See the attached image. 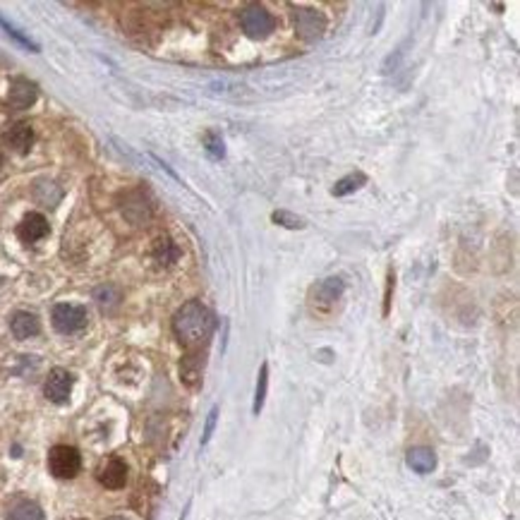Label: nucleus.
<instances>
[{
    "label": "nucleus",
    "instance_id": "obj_1",
    "mask_svg": "<svg viewBox=\"0 0 520 520\" xmlns=\"http://www.w3.org/2000/svg\"><path fill=\"white\" fill-rule=\"evenodd\" d=\"M216 326V317L211 314L209 307H204L202 302L190 300L175 312L173 319V331L178 336V341L183 346L192 348V346H202L204 341L211 336Z\"/></svg>",
    "mask_w": 520,
    "mask_h": 520
},
{
    "label": "nucleus",
    "instance_id": "obj_2",
    "mask_svg": "<svg viewBox=\"0 0 520 520\" xmlns=\"http://www.w3.org/2000/svg\"><path fill=\"white\" fill-rule=\"evenodd\" d=\"M240 27H243L247 39H266V36L274 34L276 17L264 5L250 3L240 10Z\"/></svg>",
    "mask_w": 520,
    "mask_h": 520
},
{
    "label": "nucleus",
    "instance_id": "obj_3",
    "mask_svg": "<svg viewBox=\"0 0 520 520\" xmlns=\"http://www.w3.org/2000/svg\"><path fill=\"white\" fill-rule=\"evenodd\" d=\"M48 470L58 480H72V477H77V473L82 470L80 451L68 444L53 446L51 453H48Z\"/></svg>",
    "mask_w": 520,
    "mask_h": 520
},
{
    "label": "nucleus",
    "instance_id": "obj_4",
    "mask_svg": "<svg viewBox=\"0 0 520 520\" xmlns=\"http://www.w3.org/2000/svg\"><path fill=\"white\" fill-rule=\"evenodd\" d=\"M51 319H53V326H56L58 334L70 336L87 326V310H84L82 305H68V302H63V305L53 307Z\"/></svg>",
    "mask_w": 520,
    "mask_h": 520
},
{
    "label": "nucleus",
    "instance_id": "obj_5",
    "mask_svg": "<svg viewBox=\"0 0 520 520\" xmlns=\"http://www.w3.org/2000/svg\"><path fill=\"white\" fill-rule=\"evenodd\" d=\"M295 29H298L300 39L317 41L326 32V17L312 8H298V12H295Z\"/></svg>",
    "mask_w": 520,
    "mask_h": 520
},
{
    "label": "nucleus",
    "instance_id": "obj_6",
    "mask_svg": "<svg viewBox=\"0 0 520 520\" xmlns=\"http://www.w3.org/2000/svg\"><path fill=\"white\" fill-rule=\"evenodd\" d=\"M72 384H75L72 374L68 370H60V367H56V370H51V374H48L46 384H44V393L51 403L63 405V403H68V398L72 393Z\"/></svg>",
    "mask_w": 520,
    "mask_h": 520
},
{
    "label": "nucleus",
    "instance_id": "obj_7",
    "mask_svg": "<svg viewBox=\"0 0 520 520\" xmlns=\"http://www.w3.org/2000/svg\"><path fill=\"white\" fill-rule=\"evenodd\" d=\"M48 231H51V228H48L46 216H41V214H36V211H32V214L24 216L22 223L17 226V238H20L22 243L32 245V243H39L41 238H46Z\"/></svg>",
    "mask_w": 520,
    "mask_h": 520
},
{
    "label": "nucleus",
    "instance_id": "obj_8",
    "mask_svg": "<svg viewBox=\"0 0 520 520\" xmlns=\"http://www.w3.org/2000/svg\"><path fill=\"white\" fill-rule=\"evenodd\" d=\"M99 482L106 489H123L128 485V465L123 458H108L99 470Z\"/></svg>",
    "mask_w": 520,
    "mask_h": 520
},
{
    "label": "nucleus",
    "instance_id": "obj_9",
    "mask_svg": "<svg viewBox=\"0 0 520 520\" xmlns=\"http://www.w3.org/2000/svg\"><path fill=\"white\" fill-rule=\"evenodd\" d=\"M36 96H39V92H36V84L34 82L24 80V77H17V80H12L10 92H8L10 106H15V108H29L36 101Z\"/></svg>",
    "mask_w": 520,
    "mask_h": 520
},
{
    "label": "nucleus",
    "instance_id": "obj_10",
    "mask_svg": "<svg viewBox=\"0 0 520 520\" xmlns=\"http://www.w3.org/2000/svg\"><path fill=\"white\" fill-rule=\"evenodd\" d=\"M343 290H346V283H343L341 278L331 276V278L319 281L317 286L312 288V298L314 302H319V305H334V302L343 295Z\"/></svg>",
    "mask_w": 520,
    "mask_h": 520
},
{
    "label": "nucleus",
    "instance_id": "obj_11",
    "mask_svg": "<svg viewBox=\"0 0 520 520\" xmlns=\"http://www.w3.org/2000/svg\"><path fill=\"white\" fill-rule=\"evenodd\" d=\"M10 331L15 338L20 341H27V338H34L41 331V324L36 319V314L32 312H15L10 319Z\"/></svg>",
    "mask_w": 520,
    "mask_h": 520
},
{
    "label": "nucleus",
    "instance_id": "obj_12",
    "mask_svg": "<svg viewBox=\"0 0 520 520\" xmlns=\"http://www.w3.org/2000/svg\"><path fill=\"white\" fill-rule=\"evenodd\" d=\"M5 142H8L10 147L17 151V154H27V151L32 149V144H34L32 125H27V123L12 125V128L8 130V135H5Z\"/></svg>",
    "mask_w": 520,
    "mask_h": 520
},
{
    "label": "nucleus",
    "instance_id": "obj_13",
    "mask_svg": "<svg viewBox=\"0 0 520 520\" xmlns=\"http://www.w3.org/2000/svg\"><path fill=\"white\" fill-rule=\"evenodd\" d=\"M408 465L420 475H429L434 468H437V453L427 446H415V449L408 451Z\"/></svg>",
    "mask_w": 520,
    "mask_h": 520
},
{
    "label": "nucleus",
    "instance_id": "obj_14",
    "mask_svg": "<svg viewBox=\"0 0 520 520\" xmlns=\"http://www.w3.org/2000/svg\"><path fill=\"white\" fill-rule=\"evenodd\" d=\"M8 520H46V518H44V511H41V506L36 504V501L22 499L8 511Z\"/></svg>",
    "mask_w": 520,
    "mask_h": 520
},
{
    "label": "nucleus",
    "instance_id": "obj_15",
    "mask_svg": "<svg viewBox=\"0 0 520 520\" xmlns=\"http://www.w3.org/2000/svg\"><path fill=\"white\" fill-rule=\"evenodd\" d=\"M362 185H367V175L365 173H350L346 178H341L338 183L334 185V190H331V195L334 197H346V195H353V192H358Z\"/></svg>",
    "mask_w": 520,
    "mask_h": 520
},
{
    "label": "nucleus",
    "instance_id": "obj_16",
    "mask_svg": "<svg viewBox=\"0 0 520 520\" xmlns=\"http://www.w3.org/2000/svg\"><path fill=\"white\" fill-rule=\"evenodd\" d=\"M154 257H156V262L168 266V264H173L175 259H178V247L173 245L171 238H159L154 243Z\"/></svg>",
    "mask_w": 520,
    "mask_h": 520
},
{
    "label": "nucleus",
    "instance_id": "obj_17",
    "mask_svg": "<svg viewBox=\"0 0 520 520\" xmlns=\"http://www.w3.org/2000/svg\"><path fill=\"white\" fill-rule=\"evenodd\" d=\"M36 197L41 199L44 204H48V207H56L58 199L63 197V190L56 185V183H36Z\"/></svg>",
    "mask_w": 520,
    "mask_h": 520
},
{
    "label": "nucleus",
    "instance_id": "obj_18",
    "mask_svg": "<svg viewBox=\"0 0 520 520\" xmlns=\"http://www.w3.org/2000/svg\"><path fill=\"white\" fill-rule=\"evenodd\" d=\"M204 149H207L211 159H216V161H221L223 156H226V147H223V137H221L216 130L204 132Z\"/></svg>",
    "mask_w": 520,
    "mask_h": 520
},
{
    "label": "nucleus",
    "instance_id": "obj_19",
    "mask_svg": "<svg viewBox=\"0 0 520 520\" xmlns=\"http://www.w3.org/2000/svg\"><path fill=\"white\" fill-rule=\"evenodd\" d=\"M266 389H269V365H262V370H259V379H257V391H255V415L262 413L264 408V401H266Z\"/></svg>",
    "mask_w": 520,
    "mask_h": 520
},
{
    "label": "nucleus",
    "instance_id": "obj_20",
    "mask_svg": "<svg viewBox=\"0 0 520 520\" xmlns=\"http://www.w3.org/2000/svg\"><path fill=\"white\" fill-rule=\"evenodd\" d=\"M271 221L276 223V226H283V228H290V231H302L305 228V221L300 219V216L290 214V211H274L271 214Z\"/></svg>",
    "mask_w": 520,
    "mask_h": 520
},
{
    "label": "nucleus",
    "instance_id": "obj_21",
    "mask_svg": "<svg viewBox=\"0 0 520 520\" xmlns=\"http://www.w3.org/2000/svg\"><path fill=\"white\" fill-rule=\"evenodd\" d=\"M94 298H96V302H99L101 307H104V310H111V307H116V305H118L120 293H118V290L113 288V286H101V288L94 293Z\"/></svg>",
    "mask_w": 520,
    "mask_h": 520
},
{
    "label": "nucleus",
    "instance_id": "obj_22",
    "mask_svg": "<svg viewBox=\"0 0 520 520\" xmlns=\"http://www.w3.org/2000/svg\"><path fill=\"white\" fill-rule=\"evenodd\" d=\"M216 420H219V408H211L209 410V417H207V425H204V434H202V446H207L209 444V439H211V434H214V429H216Z\"/></svg>",
    "mask_w": 520,
    "mask_h": 520
},
{
    "label": "nucleus",
    "instance_id": "obj_23",
    "mask_svg": "<svg viewBox=\"0 0 520 520\" xmlns=\"http://www.w3.org/2000/svg\"><path fill=\"white\" fill-rule=\"evenodd\" d=\"M391 288H393V274H389V286H386V300H384V312H389V305H391Z\"/></svg>",
    "mask_w": 520,
    "mask_h": 520
},
{
    "label": "nucleus",
    "instance_id": "obj_24",
    "mask_svg": "<svg viewBox=\"0 0 520 520\" xmlns=\"http://www.w3.org/2000/svg\"><path fill=\"white\" fill-rule=\"evenodd\" d=\"M108 520H128V518H123V516H113V518H108Z\"/></svg>",
    "mask_w": 520,
    "mask_h": 520
},
{
    "label": "nucleus",
    "instance_id": "obj_25",
    "mask_svg": "<svg viewBox=\"0 0 520 520\" xmlns=\"http://www.w3.org/2000/svg\"><path fill=\"white\" fill-rule=\"evenodd\" d=\"M0 168H3V151H0Z\"/></svg>",
    "mask_w": 520,
    "mask_h": 520
}]
</instances>
